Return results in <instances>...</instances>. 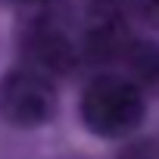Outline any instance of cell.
Segmentation results:
<instances>
[{
	"instance_id": "6",
	"label": "cell",
	"mask_w": 159,
	"mask_h": 159,
	"mask_svg": "<svg viewBox=\"0 0 159 159\" xmlns=\"http://www.w3.org/2000/svg\"><path fill=\"white\" fill-rule=\"evenodd\" d=\"M116 159H159V140L156 137H140V140H131L119 150Z\"/></svg>"
},
{
	"instance_id": "5",
	"label": "cell",
	"mask_w": 159,
	"mask_h": 159,
	"mask_svg": "<svg viewBox=\"0 0 159 159\" xmlns=\"http://www.w3.org/2000/svg\"><path fill=\"white\" fill-rule=\"evenodd\" d=\"M128 66V78L140 91H159V44L153 41H131L122 53Z\"/></svg>"
},
{
	"instance_id": "8",
	"label": "cell",
	"mask_w": 159,
	"mask_h": 159,
	"mask_svg": "<svg viewBox=\"0 0 159 159\" xmlns=\"http://www.w3.org/2000/svg\"><path fill=\"white\" fill-rule=\"evenodd\" d=\"M19 3H38V0H19Z\"/></svg>"
},
{
	"instance_id": "7",
	"label": "cell",
	"mask_w": 159,
	"mask_h": 159,
	"mask_svg": "<svg viewBox=\"0 0 159 159\" xmlns=\"http://www.w3.org/2000/svg\"><path fill=\"white\" fill-rule=\"evenodd\" d=\"M143 16L159 25V0H143Z\"/></svg>"
},
{
	"instance_id": "4",
	"label": "cell",
	"mask_w": 159,
	"mask_h": 159,
	"mask_svg": "<svg viewBox=\"0 0 159 159\" xmlns=\"http://www.w3.org/2000/svg\"><path fill=\"white\" fill-rule=\"evenodd\" d=\"M131 44V34L125 28V22L112 13L94 19V25L84 34V56L94 62H109V59H122L125 47Z\"/></svg>"
},
{
	"instance_id": "1",
	"label": "cell",
	"mask_w": 159,
	"mask_h": 159,
	"mask_svg": "<svg viewBox=\"0 0 159 159\" xmlns=\"http://www.w3.org/2000/svg\"><path fill=\"white\" fill-rule=\"evenodd\" d=\"M81 119L100 137H125L143 119V91L125 75H100L84 88Z\"/></svg>"
},
{
	"instance_id": "2",
	"label": "cell",
	"mask_w": 159,
	"mask_h": 159,
	"mask_svg": "<svg viewBox=\"0 0 159 159\" xmlns=\"http://www.w3.org/2000/svg\"><path fill=\"white\" fill-rule=\"evenodd\" d=\"M56 112V88L53 78L34 69H13L0 78V116L16 128L47 125Z\"/></svg>"
},
{
	"instance_id": "3",
	"label": "cell",
	"mask_w": 159,
	"mask_h": 159,
	"mask_svg": "<svg viewBox=\"0 0 159 159\" xmlns=\"http://www.w3.org/2000/svg\"><path fill=\"white\" fill-rule=\"evenodd\" d=\"M25 59H28V69L47 78H56V75H69L78 66L81 47H75L69 34L53 25H38L25 38Z\"/></svg>"
}]
</instances>
